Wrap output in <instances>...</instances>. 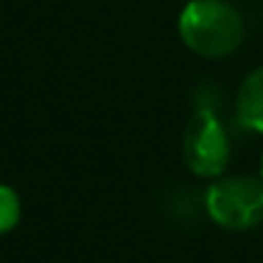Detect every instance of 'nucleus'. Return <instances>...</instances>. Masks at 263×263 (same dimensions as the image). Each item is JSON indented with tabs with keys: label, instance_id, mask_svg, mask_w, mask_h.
I'll return each instance as SVG.
<instances>
[{
	"label": "nucleus",
	"instance_id": "1",
	"mask_svg": "<svg viewBox=\"0 0 263 263\" xmlns=\"http://www.w3.org/2000/svg\"><path fill=\"white\" fill-rule=\"evenodd\" d=\"M181 44L204 59L235 54L246 41V21L228 0H189L176 21Z\"/></svg>",
	"mask_w": 263,
	"mask_h": 263
},
{
	"label": "nucleus",
	"instance_id": "2",
	"mask_svg": "<svg viewBox=\"0 0 263 263\" xmlns=\"http://www.w3.org/2000/svg\"><path fill=\"white\" fill-rule=\"evenodd\" d=\"M210 220L225 230H253L263 225V179L248 174L217 176L204 192Z\"/></svg>",
	"mask_w": 263,
	"mask_h": 263
},
{
	"label": "nucleus",
	"instance_id": "3",
	"mask_svg": "<svg viewBox=\"0 0 263 263\" xmlns=\"http://www.w3.org/2000/svg\"><path fill=\"white\" fill-rule=\"evenodd\" d=\"M230 154H233V143L217 112L197 110L189 118L181 138V156L186 169L202 179H217L225 174L230 164Z\"/></svg>",
	"mask_w": 263,
	"mask_h": 263
},
{
	"label": "nucleus",
	"instance_id": "4",
	"mask_svg": "<svg viewBox=\"0 0 263 263\" xmlns=\"http://www.w3.org/2000/svg\"><path fill=\"white\" fill-rule=\"evenodd\" d=\"M235 120L243 130L263 136V67L240 82L235 95Z\"/></svg>",
	"mask_w": 263,
	"mask_h": 263
},
{
	"label": "nucleus",
	"instance_id": "5",
	"mask_svg": "<svg viewBox=\"0 0 263 263\" xmlns=\"http://www.w3.org/2000/svg\"><path fill=\"white\" fill-rule=\"evenodd\" d=\"M21 212H23V207H21L18 192L8 184H0V235L10 233L18 225Z\"/></svg>",
	"mask_w": 263,
	"mask_h": 263
},
{
	"label": "nucleus",
	"instance_id": "6",
	"mask_svg": "<svg viewBox=\"0 0 263 263\" xmlns=\"http://www.w3.org/2000/svg\"><path fill=\"white\" fill-rule=\"evenodd\" d=\"M261 179H263V156H261Z\"/></svg>",
	"mask_w": 263,
	"mask_h": 263
}]
</instances>
